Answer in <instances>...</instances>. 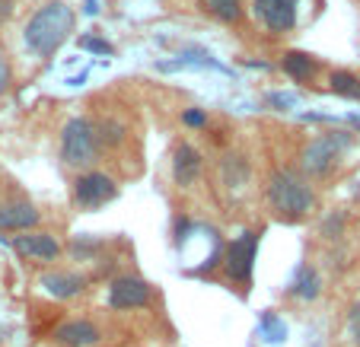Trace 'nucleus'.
<instances>
[{
  "label": "nucleus",
  "mask_w": 360,
  "mask_h": 347,
  "mask_svg": "<svg viewBox=\"0 0 360 347\" xmlns=\"http://www.w3.org/2000/svg\"><path fill=\"white\" fill-rule=\"evenodd\" d=\"M10 80H13V70H10V61H7V55L0 51V96L10 89Z\"/></svg>",
  "instance_id": "5701e85b"
},
{
  "label": "nucleus",
  "mask_w": 360,
  "mask_h": 347,
  "mask_svg": "<svg viewBox=\"0 0 360 347\" xmlns=\"http://www.w3.org/2000/svg\"><path fill=\"white\" fill-rule=\"evenodd\" d=\"M204 13H211L220 22H239L243 20V4L239 0H198Z\"/></svg>",
  "instance_id": "dca6fc26"
},
{
  "label": "nucleus",
  "mask_w": 360,
  "mask_h": 347,
  "mask_svg": "<svg viewBox=\"0 0 360 347\" xmlns=\"http://www.w3.org/2000/svg\"><path fill=\"white\" fill-rule=\"evenodd\" d=\"M328 86H332V93H338V96H347V99H360V77L347 74V70H335L332 80H328Z\"/></svg>",
  "instance_id": "6ab92c4d"
},
{
  "label": "nucleus",
  "mask_w": 360,
  "mask_h": 347,
  "mask_svg": "<svg viewBox=\"0 0 360 347\" xmlns=\"http://www.w3.org/2000/svg\"><path fill=\"white\" fill-rule=\"evenodd\" d=\"M99 157V137L89 118H70L61 131V159L64 166L86 169Z\"/></svg>",
  "instance_id": "7ed1b4c3"
},
{
  "label": "nucleus",
  "mask_w": 360,
  "mask_h": 347,
  "mask_svg": "<svg viewBox=\"0 0 360 347\" xmlns=\"http://www.w3.org/2000/svg\"><path fill=\"white\" fill-rule=\"evenodd\" d=\"M153 300V287L143 277H134V274H122L109 284V306L118 309V313H128V309H143Z\"/></svg>",
  "instance_id": "0eeeda50"
},
{
  "label": "nucleus",
  "mask_w": 360,
  "mask_h": 347,
  "mask_svg": "<svg viewBox=\"0 0 360 347\" xmlns=\"http://www.w3.org/2000/svg\"><path fill=\"white\" fill-rule=\"evenodd\" d=\"M80 48L96 51V55H115V48H112L105 39H89V35H83V39H80Z\"/></svg>",
  "instance_id": "4be33fe9"
},
{
  "label": "nucleus",
  "mask_w": 360,
  "mask_h": 347,
  "mask_svg": "<svg viewBox=\"0 0 360 347\" xmlns=\"http://www.w3.org/2000/svg\"><path fill=\"white\" fill-rule=\"evenodd\" d=\"M74 32V10L64 0H51L22 29V41L35 58H51Z\"/></svg>",
  "instance_id": "f257e3e1"
},
{
  "label": "nucleus",
  "mask_w": 360,
  "mask_h": 347,
  "mask_svg": "<svg viewBox=\"0 0 360 347\" xmlns=\"http://www.w3.org/2000/svg\"><path fill=\"white\" fill-rule=\"evenodd\" d=\"M41 290L48 296H55V300H74L86 290V277L83 274H74V271H48L39 277Z\"/></svg>",
  "instance_id": "f8f14e48"
},
{
  "label": "nucleus",
  "mask_w": 360,
  "mask_h": 347,
  "mask_svg": "<svg viewBox=\"0 0 360 347\" xmlns=\"http://www.w3.org/2000/svg\"><path fill=\"white\" fill-rule=\"evenodd\" d=\"M182 122L188 124V128H204V124H207V115H204L201 109H188V112H182Z\"/></svg>",
  "instance_id": "393cba45"
},
{
  "label": "nucleus",
  "mask_w": 360,
  "mask_h": 347,
  "mask_svg": "<svg viewBox=\"0 0 360 347\" xmlns=\"http://www.w3.org/2000/svg\"><path fill=\"white\" fill-rule=\"evenodd\" d=\"M259 332H262V338H265L268 344H284L287 341V322L281 319V315H274V313H262Z\"/></svg>",
  "instance_id": "a211bd4d"
},
{
  "label": "nucleus",
  "mask_w": 360,
  "mask_h": 347,
  "mask_svg": "<svg viewBox=\"0 0 360 347\" xmlns=\"http://www.w3.org/2000/svg\"><path fill=\"white\" fill-rule=\"evenodd\" d=\"M345 334H347V341H351L354 347H360V300H354V303H351V309H347Z\"/></svg>",
  "instance_id": "aec40b11"
},
{
  "label": "nucleus",
  "mask_w": 360,
  "mask_h": 347,
  "mask_svg": "<svg viewBox=\"0 0 360 347\" xmlns=\"http://www.w3.org/2000/svg\"><path fill=\"white\" fill-rule=\"evenodd\" d=\"M83 13H86V16H96V13H99V0H86V7H83Z\"/></svg>",
  "instance_id": "bb28decb"
},
{
  "label": "nucleus",
  "mask_w": 360,
  "mask_h": 347,
  "mask_svg": "<svg viewBox=\"0 0 360 347\" xmlns=\"http://www.w3.org/2000/svg\"><path fill=\"white\" fill-rule=\"evenodd\" d=\"M255 255H259V233H255V230H245L243 236H236L230 245H226V252H224L226 277L245 287L252 280Z\"/></svg>",
  "instance_id": "39448f33"
},
{
  "label": "nucleus",
  "mask_w": 360,
  "mask_h": 347,
  "mask_svg": "<svg viewBox=\"0 0 360 347\" xmlns=\"http://www.w3.org/2000/svg\"><path fill=\"white\" fill-rule=\"evenodd\" d=\"M281 67H284V74L293 77V80H309V77L319 70V61H316L313 55H306V51H287V55L281 58Z\"/></svg>",
  "instance_id": "2eb2a0df"
},
{
  "label": "nucleus",
  "mask_w": 360,
  "mask_h": 347,
  "mask_svg": "<svg viewBox=\"0 0 360 347\" xmlns=\"http://www.w3.org/2000/svg\"><path fill=\"white\" fill-rule=\"evenodd\" d=\"M201 169H204L201 153L191 143H179L176 153H172V178H176V185H182V188L185 185H195Z\"/></svg>",
  "instance_id": "ddd939ff"
},
{
  "label": "nucleus",
  "mask_w": 360,
  "mask_h": 347,
  "mask_svg": "<svg viewBox=\"0 0 360 347\" xmlns=\"http://www.w3.org/2000/svg\"><path fill=\"white\" fill-rule=\"evenodd\" d=\"M345 233V214H332V217L322 223V236L326 239H338Z\"/></svg>",
  "instance_id": "412c9836"
},
{
  "label": "nucleus",
  "mask_w": 360,
  "mask_h": 347,
  "mask_svg": "<svg viewBox=\"0 0 360 347\" xmlns=\"http://www.w3.org/2000/svg\"><path fill=\"white\" fill-rule=\"evenodd\" d=\"M268 204H271V211L278 214V217L284 220H300L306 217V214L316 207V191L313 185L306 182L303 176H297V172L290 169H278L271 178H268Z\"/></svg>",
  "instance_id": "f03ea898"
},
{
  "label": "nucleus",
  "mask_w": 360,
  "mask_h": 347,
  "mask_svg": "<svg viewBox=\"0 0 360 347\" xmlns=\"http://www.w3.org/2000/svg\"><path fill=\"white\" fill-rule=\"evenodd\" d=\"M351 143V137L345 131H335V134H319L303 147L300 153V166H303L306 176H328L335 169V163L341 159L345 147Z\"/></svg>",
  "instance_id": "20e7f679"
},
{
  "label": "nucleus",
  "mask_w": 360,
  "mask_h": 347,
  "mask_svg": "<svg viewBox=\"0 0 360 347\" xmlns=\"http://www.w3.org/2000/svg\"><path fill=\"white\" fill-rule=\"evenodd\" d=\"M293 103H297V96H290V93H271L268 96V105H274V109H281V112H287Z\"/></svg>",
  "instance_id": "b1692460"
},
{
  "label": "nucleus",
  "mask_w": 360,
  "mask_h": 347,
  "mask_svg": "<svg viewBox=\"0 0 360 347\" xmlns=\"http://www.w3.org/2000/svg\"><path fill=\"white\" fill-rule=\"evenodd\" d=\"M297 7H300V0H255L252 4L255 20L274 35L290 32L297 26Z\"/></svg>",
  "instance_id": "1a4fd4ad"
},
{
  "label": "nucleus",
  "mask_w": 360,
  "mask_h": 347,
  "mask_svg": "<svg viewBox=\"0 0 360 347\" xmlns=\"http://www.w3.org/2000/svg\"><path fill=\"white\" fill-rule=\"evenodd\" d=\"M93 128H96V137H99V147H118L124 140V134H128L124 122H118V118H102Z\"/></svg>",
  "instance_id": "f3484780"
},
{
  "label": "nucleus",
  "mask_w": 360,
  "mask_h": 347,
  "mask_svg": "<svg viewBox=\"0 0 360 347\" xmlns=\"http://www.w3.org/2000/svg\"><path fill=\"white\" fill-rule=\"evenodd\" d=\"M115 195H118L115 178L99 169H86L74 178V204L80 207V211H96V207H102Z\"/></svg>",
  "instance_id": "423d86ee"
},
{
  "label": "nucleus",
  "mask_w": 360,
  "mask_h": 347,
  "mask_svg": "<svg viewBox=\"0 0 360 347\" xmlns=\"http://www.w3.org/2000/svg\"><path fill=\"white\" fill-rule=\"evenodd\" d=\"M313 347H319V344H313Z\"/></svg>",
  "instance_id": "cd10ccee"
},
{
  "label": "nucleus",
  "mask_w": 360,
  "mask_h": 347,
  "mask_svg": "<svg viewBox=\"0 0 360 347\" xmlns=\"http://www.w3.org/2000/svg\"><path fill=\"white\" fill-rule=\"evenodd\" d=\"M51 341L58 347H96L102 341V332L89 319H68L51 332Z\"/></svg>",
  "instance_id": "9d476101"
},
{
  "label": "nucleus",
  "mask_w": 360,
  "mask_h": 347,
  "mask_svg": "<svg viewBox=\"0 0 360 347\" xmlns=\"http://www.w3.org/2000/svg\"><path fill=\"white\" fill-rule=\"evenodd\" d=\"M319 293H322L319 271H316L313 265H303L297 271V277H293V284H290V296L293 300H303V303H313Z\"/></svg>",
  "instance_id": "4468645a"
},
{
  "label": "nucleus",
  "mask_w": 360,
  "mask_h": 347,
  "mask_svg": "<svg viewBox=\"0 0 360 347\" xmlns=\"http://www.w3.org/2000/svg\"><path fill=\"white\" fill-rule=\"evenodd\" d=\"M13 10H16V0H0V26L13 16Z\"/></svg>",
  "instance_id": "a878e982"
},
{
  "label": "nucleus",
  "mask_w": 360,
  "mask_h": 347,
  "mask_svg": "<svg viewBox=\"0 0 360 347\" xmlns=\"http://www.w3.org/2000/svg\"><path fill=\"white\" fill-rule=\"evenodd\" d=\"M41 220L39 207L29 201H0V230L4 233H29Z\"/></svg>",
  "instance_id": "9b49d317"
},
{
  "label": "nucleus",
  "mask_w": 360,
  "mask_h": 347,
  "mask_svg": "<svg viewBox=\"0 0 360 347\" xmlns=\"http://www.w3.org/2000/svg\"><path fill=\"white\" fill-rule=\"evenodd\" d=\"M13 252L20 258H29V261H39V265H51V261L61 258V242H58L51 233H41V230H29L22 236L13 239Z\"/></svg>",
  "instance_id": "6e6552de"
}]
</instances>
